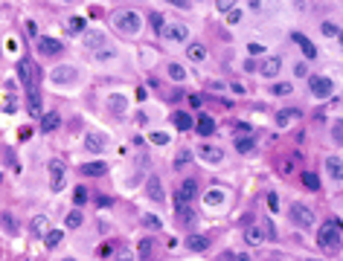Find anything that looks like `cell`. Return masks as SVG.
Returning <instances> with one entry per match:
<instances>
[{
	"mask_svg": "<svg viewBox=\"0 0 343 261\" xmlns=\"http://www.w3.org/2000/svg\"><path fill=\"white\" fill-rule=\"evenodd\" d=\"M17 137H20V139H29V137H32V128H20V134H17Z\"/></svg>",
	"mask_w": 343,
	"mask_h": 261,
	"instance_id": "56",
	"label": "cell"
},
{
	"mask_svg": "<svg viewBox=\"0 0 343 261\" xmlns=\"http://www.w3.org/2000/svg\"><path fill=\"white\" fill-rule=\"evenodd\" d=\"M253 139H247V137H242V139H236V151H242V154H253Z\"/></svg>",
	"mask_w": 343,
	"mask_h": 261,
	"instance_id": "36",
	"label": "cell"
},
{
	"mask_svg": "<svg viewBox=\"0 0 343 261\" xmlns=\"http://www.w3.org/2000/svg\"><path fill=\"white\" fill-rule=\"evenodd\" d=\"M114 261H134V250L131 247H116L114 250Z\"/></svg>",
	"mask_w": 343,
	"mask_h": 261,
	"instance_id": "35",
	"label": "cell"
},
{
	"mask_svg": "<svg viewBox=\"0 0 343 261\" xmlns=\"http://www.w3.org/2000/svg\"><path fill=\"white\" fill-rule=\"evenodd\" d=\"M47 224H49V221H47L44 215H35V218H32V230H35V232H49Z\"/></svg>",
	"mask_w": 343,
	"mask_h": 261,
	"instance_id": "39",
	"label": "cell"
},
{
	"mask_svg": "<svg viewBox=\"0 0 343 261\" xmlns=\"http://www.w3.org/2000/svg\"><path fill=\"white\" fill-rule=\"evenodd\" d=\"M186 58L195 61V64L207 61V46H204V44H189V46H186Z\"/></svg>",
	"mask_w": 343,
	"mask_h": 261,
	"instance_id": "23",
	"label": "cell"
},
{
	"mask_svg": "<svg viewBox=\"0 0 343 261\" xmlns=\"http://www.w3.org/2000/svg\"><path fill=\"white\" fill-rule=\"evenodd\" d=\"M268 209H271V212H279V198H277L274 192L268 195Z\"/></svg>",
	"mask_w": 343,
	"mask_h": 261,
	"instance_id": "48",
	"label": "cell"
},
{
	"mask_svg": "<svg viewBox=\"0 0 343 261\" xmlns=\"http://www.w3.org/2000/svg\"><path fill=\"white\" fill-rule=\"evenodd\" d=\"M215 9H218V12H224V15H227V12H230V9H236V0H215Z\"/></svg>",
	"mask_w": 343,
	"mask_h": 261,
	"instance_id": "43",
	"label": "cell"
},
{
	"mask_svg": "<svg viewBox=\"0 0 343 261\" xmlns=\"http://www.w3.org/2000/svg\"><path fill=\"white\" fill-rule=\"evenodd\" d=\"M338 41H341V44H343V29H341V35H338Z\"/></svg>",
	"mask_w": 343,
	"mask_h": 261,
	"instance_id": "58",
	"label": "cell"
},
{
	"mask_svg": "<svg viewBox=\"0 0 343 261\" xmlns=\"http://www.w3.org/2000/svg\"><path fill=\"white\" fill-rule=\"evenodd\" d=\"M49 78H52L55 84H73V81L79 78V70L70 67V64H61V67H55V70L49 73Z\"/></svg>",
	"mask_w": 343,
	"mask_h": 261,
	"instance_id": "11",
	"label": "cell"
},
{
	"mask_svg": "<svg viewBox=\"0 0 343 261\" xmlns=\"http://www.w3.org/2000/svg\"><path fill=\"white\" fill-rule=\"evenodd\" d=\"M61 238H64V232H61V230H49V232H47V238H44V244H47V250H52V247H58V244H61Z\"/></svg>",
	"mask_w": 343,
	"mask_h": 261,
	"instance_id": "31",
	"label": "cell"
},
{
	"mask_svg": "<svg viewBox=\"0 0 343 261\" xmlns=\"http://www.w3.org/2000/svg\"><path fill=\"white\" fill-rule=\"evenodd\" d=\"M108 107H111L116 116H125V110H128V99H125V96H119V93H114V96L108 99Z\"/></svg>",
	"mask_w": 343,
	"mask_h": 261,
	"instance_id": "24",
	"label": "cell"
},
{
	"mask_svg": "<svg viewBox=\"0 0 343 261\" xmlns=\"http://www.w3.org/2000/svg\"><path fill=\"white\" fill-rule=\"evenodd\" d=\"M279 67H282V61H279V58H265V64L259 67V73H262L265 78H274V76L279 73Z\"/></svg>",
	"mask_w": 343,
	"mask_h": 261,
	"instance_id": "26",
	"label": "cell"
},
{
	"mask_svg": "<svg viewBox=\"0 0 343 261\" xmlns=\"http://www.w3.org/2000/svg\"><path fill=\"white\" fill-rule=\"evenodd\" d=\"M172 122H175L178 131H192V128H195V119H192L189 113H183V110H178V113L172 116Z\"/></svg>",
	"mask_w": 343,
	"mask_h": 261,
	"instance_id": "25",
	"label": "cell"
},
{
	"mask_svg": "<svg viewBox=\"0 0 343 261\" xmlns=\"http://www.w3.org/2000/svg\"><path fill=\"white\" fill-rule=\"evenodd\" d=\"M84 46L93 52H102V49H108V41L102 32H84Z\"/></svg>",
	"mask_w": 343,
	"mask_h": 261,
	"instance_id": "15",
	"label": "cell"
},
{
	"mask_svg": "<svg viewBox=\"0 0 343 261\" xmlns=\"http://www.w3.org/2000/svg\"><path fill=\"white\" fill-rule=\"evenodd\" d=\"M163 35H166L169 41H186V38H189V26H186V23H169V26L163 29Z\"/></svg>",
	"mask_w": 343,
	"mask_h": 261,
	"instance_id": "14",
	"label": "cell"
},
{
	"mask_svg": "<svg viewBox=\"0 0 343 261\" xmlns=\"http://www.w3.org/2000/svg\"><path fill=\"white\" fill-rule=\"evenodd\" d=\"M61 125V116L55 113V110H47L44 116H41V134H49V131H55Z\"/></svg>",
	"mask_w": 343,
	"mask_h": 261,
	"instance_id": "21",
	"label": "cell"
},
{
	"mask_svg": "<svg viewBox=\"0 0 343 261\" xmlns=\"http://www.w3.org/2000/svg\"><path fill=\"white\" fill-rule=\"evenodd\" d=\"M326 174L332 177V180H343V160L341 157H326Z\"/></svg>",
	"mask_w": 343,
	"mask_h": 261,
	"instance_id": "20",
	"label": "cell"
},
{
	"mask_svg": "<svg viewBox=\"0 0 343 261\" xmlns=\"http://www.w3.org/2000/svg\"><path fill=\"white\" fill-rule=\"evenodd\" d=\"M189 160H192V157H189V151H180V154L175 157V169H183V166H186Z\"/></svg>",
	"mask_w": 343,
	"mask_h": 261,
	"instance_id": "45",
	"label": "cell"
},
{
	"mask_svg": "<svg viewBox=\"0 0 343 261\" xmlns=\"http://www.w3.org/2000/svg\"><path fill=\"white\" fill-rule=\"evenodd\" d=\"M82 29H84V20L82 17H73L70 20V32H82Z\"/></svg>",
	"mask_w": 343,
	"mask_h": 261,
	"instance_id": "49",
	"label": "cell"
},
{
	"mask_svg": "<svg viewBox=\"0 0 343 261\" xmlns=\"http://www.w3.org/2000/svg\"><path fill=\"white\" fill-rule=\"evenodd\" d=\"M195 131H198L201 137H212V134H215V122H212V116L201 113V116L195 119Z\"/></svg>",
	"mask_w": 343,
	"mask_h": 261,
	"instance_id": "18",
	"label": "cell"
},
{
	"mask_svg": "<svg viewBox=\"0 0 343 261\" xmlns=\"http://www.w3.org/2000/svg\"><path fill=\"white\" fill-rule=\"evenodd\" d=\"M271 93H277V96H291V93H294V84H288V81H277V84L271 87Z\"/></svg>",
	"mask_w": 343,
	"mask_h": 261,
	"instance_id": "34",
	"label": "cell"
},
{
	"mask_svg": "<svg viewBox=\"0 0 343 261\" xmlns=\"http://www.w3.org/2000/svg\"><path fill=\"white\" fill-rule=\"evenodd\" d=\"M271 235H277V230L262 227V224H250V227L245 230V241H247V247H262Z\"/></svg>",
	"mask_w": 343,
	"mask_h": 261,
	"instance_id": "3",
	"label": "cell"
},
{
	"mask_svg": "<svg viewBox=\"0 0 343 261\" xmlns=\"http://www.w3.org/2000/svg\"><path fill=\"white\" fill-rule=\"evenodd\" d=\"M262 52H265L262 44H247V55H262Z\"/></svg>",
	"mask_w": 343,
	"mask_h": 261,
	"instance_id": "50",
	"label": "cell"
},
{
	"mask_svg": "<svg viewBox=\"0 0 343 261\" xmlns=\"http://www.w3.org/2000/svg\"><path fill=\"white\" fill-rule=\"evenodd\" d=\"M82 174H84V177H102V174H108V163H102V160L84 163V166H82Z\"/></svg>",
	"mask_w": 343,
	"mask_h": 261,
	"instance_id": "19",
	"label": "cell"
},
{
	"mask_svg": "<svg viewBox=\"0 0 343 261\" xmlns=\"http://www.w3.org/2000/svg\"><path fill=\"white\" fill-rule=\"evenodd\" d=\"M148 20H151V29H154V32H163V29H166V20H163V15H160V12H151V17H148Z\"/></svg>",
	"mask_w": 343,
	"mask_h": 261,
	"instance_id": "37",
	"label": "cell"
},
{
	"mask_svg": "<svg viewBox=\"0 0 343 261\" xmlns=\"http://www.w3.org/2000/svg\"><path fill=\"white\" fill-rule=\"evenodd\" d=\"M143 227L146 230H160V218L157 215H143Z\"/></svg>",
	"mask_w": 343,
	"mask_h": 261,
	"instance_id": "42",
	"label": "cell"
},
{
	"mask_svg": "<svg viewBox=\"0 0 343 261\" xmlns=\"http://www.w3.org/2000/svg\"><path fill=\"white\" fill-rule=\"evenodd\" d=\"M114 55H116L114 49H102V52H96V58H99V61H114Z\"/></svg>",
	"mask_w": 343,
	"mask_h": 261,
	"instance_id": "51",
	"label": "cell"
},
{
	"mask_svg": "<svg viewBox=\"0 0 343 261\" xmlns=\"http://www.w3.org/2000/svg\"><path fill=\"white\" fill-rule=\"evenodd\" d=\"M26 110H29V116H35V119H41V116H44V102H41L38 84L26 87Z\"/></svg>",
	"mask_w": 343,
	"mask_h": 261,
	"instance_id": "9",
	"label": "cell"
},
{
	"mask_svg": "<svg viewBox=\"0 0 343 261\" xmlns=\"http://www.w3.org/2000/svg\"><path fill=\"white\" fill-rule=\"evenodd\" d=\"M166 3H172V6H178V9H189V6H192V0H166Z\"/></svg>",
	"mask_w": 343,
	"mask_h": 261,
	"instance_id": "53",
	"label": "cell"
},
{
	"mask_svg": "<svg viewBox=\"0 0 343 261\" xmlns=\"http://www.w3.org/2000/svg\"><path fill=\"white\" fill-rule=\"evenodd\" d=\"M195 195H198V180H195V177H186V180L178 186L175 206H178V203H192V200H195Z\"/></svg>",
	"mask_w": 343,
	"mask_h": 261,
	"instance_id": "8",
	"label": "cell"
},
{
	"mask_svg": "<svg viewBox=\"0 0 343 261\" xmlns=\"http://www.w3.org/2000/svg\"><path fill=\"white\" fill-rule=\"evenodd\" d=\"M61 3H76V0H61Z\"/></svg>",
	"mask_w": 343,
	"mask_h": 261,
	"instance_id": "59",
	"label": "cell"
},
{
	"mask_svg": "<svg viewBox=\"0 0 343 261\" xmlns=\"http://www.w3.org/2000/svg\"><path fill=\"white\" fill-rule=\"evenodd\" d=\"M47 171H49V189H52V192H61V186H64V171H67L64 160L52 157V160L47 163Z\"/></svg>",
	"mask_w": 343,
	"mask_h": 261,
	"instance_id": "4",
	"label": "cell"
},
{
	"mask_svg": "<svg viewBox=\"0 0 343 261\" xmlns=\"http://www.w3.org/2000/svg\"><path fill=\"white\" fill-rule=\"evenodd\" d=\"M183 247L192 250V253H204V250L210 247V238H207V235H189V238L183 241Z\"/></svg>",
	"mask_w": 343,
	"mask_h": 261,
	"instance_id": "22",
	"label": "cell"
},
{
	"mask_svg": "<svg viewBox=\"0 0 343 261\" xmlns=\"http://www.w3.org/2000/svg\"><path fill=\"white\" fill-rule=\"evenodd\" d=\"M230 87H233V93H239V96H242V93H245V84H239V81H233V84H230Z\"/></svg>",
	"mask_w": 343,
	"mask_h": 261,
	"instance_id": "55",
	"label": "cell"
},
{
	"mask_svg": "<svg viewBox=\"0 0 343 261\" xmlns=\"http://www.w3.org/2000/svg\"><path fill=\"white\" fill-rule=\"evenodd\" d=\"M137 253H140V259H151V253H154V241H151V238H143L140 247H137Z\"/></svg>",
	"mask_w": 343,
	"mask_h": 261,
	"instance_id": "32",
	"label": "cell"
},
{
	"mask_svg": "<svg viewBox=\"0 0 343 261\" xmlns=\"http://www.w3.org/2000/svg\"><path fill=\"white\" fill-rule=\"evenodd\" d=\"M114 23H116V29L125 32V35H137V32L143 29V17H140L134 9H116V12H114Z\"/></svg>",
	"mask_w": 343,
	"mask_h": 261,
	"instance_id": "2",
	"label": "cell"
},
{
	"mask_svg": "<svg viewBox=\"0 0 343 261\" xmlns=\"http://www.w3.org/2000/svg\"><path fill=\"white\" fill-rule=\"evenodd\" d=\"M291 221H294L300 230H311V227H314V212H311L306 203H294V206H291Z\"/></svg>",
	"mask_w": 343,
	"mask_h": 261,
	"instance_id": "5",
	"label": "cell"
},
{
	"mask_svg": "<svg viewBox=\"0 0 343 261\" xmlns=\"http://www.w3.org/2000/svg\"><path fill=\"white\" fill-rule=\"evenodd\" d=\"M189 105L192 107H201V96H189Z\"/></svg>",
	"mask_w": 343,
	"mask_h": 261,
	"instance_id": "57",
	"label": "cell"
},
{
	"mask_svg": "<svg viewBox=\"0 0 343 261\" xmlns=\"http://www.w3.org/2000/svg\"><path fill=\"white\" fill-rule=\"evenodd\" d=\"M306 261H317V259H306Z\"/></svg>",
	"mask_w": 343,
	"mask_h": 261,
	"instance_id": "61",
	"label": "cell"
},
{
	"mask_svg": "<svg viewBox=\"0 0 343 261\" xmlns=\"http://www.w3.org/2000/svg\"><path fill=\"white\" fill-rule=\"evenodd\" d=\"M242 20V9H230L227 12V23H239Z\"/></svg>",
	"mask_w": 343,
	"mask_h": 261,
	"instance_id": "47",
	"label": "cell"
},
{
	"mask_svg": "<svg viewBox=\"0 0 343 261\" xmlns=\"http://www.w3.org/2000/svg\"><path fill=\"white\" fill-rule=\"evenodd\" d=\"M300 180H303V186H306L309 192H320V177H317L314 171H303Z\"/></svg>",
	"mask_w": 343,
	"mask_h": 261,
	"instance_id": "28",
	"label": "cell"
},
{
	"mask_svg": "<svg viewBox=\"0 0 343 261\" xmlns=\"http://www.w3.org/2000/svg\"><path fill=\"white\" fill-rule=\"evenodd\" d=\"M294 73H297L300 78H306V76H309V64H306V61H297V64H294Z\"/></svg>",
	"mask_w": 343,
	"mask_h": 261,
	"instance_id": "46",
	"label": "cell"
},
{
	"mask_svg": "<svg viewBox=\"0 0 343 261\" xmlns=\"http://www.w3.org/2000/svg\"><path fill=\"white\" fill-rule=\"evenodd\" d=\"M84 148H87V154H102V151H105V134L90 131V134L84 137Z\"/></svg>",
	"mask_w": 343,
	"mask_h": 261,
	"instance_id": "13",
	"label": "cell"
},
{
	"mask_svg": "<svg viewBox=\"0 0 343 261\" xmlns=\"http://www.w3.org/2000/svg\"><path fill=\"white\" fill-rule=\"evenodd\" d=\"M73 203H76V206H84V203H87V189H84V186H76V192H73Z\"/></svg>",
	"mask_w": 343,
	"mask_h": 261,
	"instance_id": "38",
	"label": "cell"
},
{
	"mask_svg": "<svg viewBox=\"0 0 343 261\" xmlns=\"http://www.w3.org/2000/svg\"><path fill=\"white\" fill-rule=\"evenodd\" d=\"M146 192H148V200H154V203H163V198H166V192H163V183H160L157 177H148V183H146Z\"/></svg>",
	"mask_w": 343,
	"mask_h": 261,
	"instance_id": "17",
	"label": "cell"
},
{
	"mask_svg": "<svg viewBox=\"0 0 343 261\" xmlns=\"http://www.w3.org/2000/svg\"><path fill=\"white\" fill-rule=\"evenodd\" d=\"M320 29H323V35H329V38H335V35H341V29H338L335 23H329V20H326V23H323Z\"/></svg>",
	"mask_w": 343,
	"mask_h": 261,
	"instance_id": "44",
	"label": "cell"
},
{
	"mask_svg": "<svg viewBox=\"0 0 343 261\" xmlns=\"http://www.w3.org/2000/svg\"><path fill=\"white\" fill-rule=\"evenodd\" d=\"M294 116H300V110H297V107H282V110H277V116H274V119H277V125H279V128H285Z\"/></svg>",
	"mask_w": 343,
	"mask_h": 261,
	"instance_id": "27",
	"label": "cell"
},
{
	"mask_svg": "<svg viewBox=\"0 0 343 261\" xmlns=\"http://www.w3.org/2000/svg\"><path fill=\"white\" fill-rule=\"evenodd\" d=\"M341 230H343L341 221H338V218H329V221L320 227V232H317V244H320L326 253H338V250H341V244H343Z\"/></svg>",
	"mask_w": 343,
	"mask_h": 261,
	"instance_id": "1",
	"label": "cell"
},
{
	"mask_svg": "<svg viewBox=\"0 0 343 261\" xmlns=\"http://www.w3.org/2000/svg\"><path fill=\"white\" fill-rule=\"evenodd\" d=\"M64 261H76V259H64Z\"/></svg>",
	"mask_w": 343,
	"mask_h": 261,
	"instance_id": "60",
	"label": "cell"
},
{
	"mask_svg": "<svg viewBox=\"0 0 343 261\" xmlns=\"http://www.w3.org/2000/svg\"><path fill=\"white\" fill-rule=\"evenodd\" d=\"M198 157L204 160V163H221L224 160V151L218 148V145H210V142H201V148H198Z\"/></svg>",
	"mask_w": 343,
	"mask_h": 261,
	"instance_id": "12",
	"label": "cell"
},
{
	"mask_svg": "<svg viewBox=\"0 0 343 261\" xmlns=\"http://www.w3.org/2000/svg\"><path fill=\"white\" fill-rule=\"evenodd\" d=\"M0 224H3V230H6L9 235H15V232H17V227H15V221H12V215H0Z\"/></svg>",
	"mask_w": 343,
	"mask_h": 261,
	"instance_id": "41",
	"label": "cell"
},
{
	"mask_svg": "<svg viewBox=\"0 0 343 261\" xmlns=\"http://www.w3.org/2000/svg\"><path fill=\"white\" fill-rule=\"evenodd\" d=\"M148 139H151L154 145H169V134H160V131H151Z\"/></svg>",
	"mask_w": 343,
	"mask_h": 261,
	"instance_id": "40",
	"label": "cell"
},
{
	"mask_svg": "<svg viewBox=\"0 0 343 261\" xmlns=\"http://www.w3.org/2000/svg\"><path fill=\"white\" fill-rule=\"evenodd\" d=\"M291 38H294V44H297V46L303 49V55H306L309 61H311V58H317V46H314V44H311V41H309V38H306L303 32H294Z\"/></svg>",
	"mask_w": 343,
	"mask_h": 261,
	"instance_id": "16",
	"label": "cell"
},
{
	"mask_svg": "<svg viewBox=\"0 0 343 261\" xmlns=\"http://www.w3.org/2000/svg\"><path fill=\"white\" fill-rule=\"evenodd\" d=\"M64 224H67V230H79V227L84 224V218H82V212H79V209H73V212L64 218Z\"/></svg>",
	"mask_w": 343,
	"mask_h": 261,
	"instance_id": "30",
	"label": "cell"
},
{
	"mask_svg": "<svg viewBox=\"0 0 343 261\" xmlns=\"http://www.w3.org/2000/svg\"><path fill=\"white\" fill-rule=\"evenodd\" d=\"M169 78H172V81H178V84H180V81H183V78H186V70H183V67H180V64H169Z\"/></svg>",
	"mask_w": 343,
	"mask_h": 261,
	"instance_id": "33",
	"label": "cell"
},
{
	"mask_svg": "<svg viewBox=\"0 0 343 261\" xmlns=\"http://www.w3.org/2000/svg\"><path fill=\"white\" fill-rule=\"evenodd\" d=\"M38 52L41 55H47V58H55V55H61L64 52V44L58 41V38H49V35H38Z\"/></svg>",
	"mask_w": 343,
	"mask_h": 261,
	"instance_id": "6",
	"label": "cell"
},
{
	"mask_svg": "<svg viewBox=\"0 0 343 261\" xmlns=\"http://www.w3.org/2000/svg\"><path fill=\"white\" fill-rule=\"evenodd\" d=\"M3 110H6V113H15V110H17L15 99H6V102H3Z\"/></svg>",
	"mask_w": 343,
	"mask_h": 261,
	"instance_id": "52",
	"label": "cell"
},
{
	"mask_svg": "<svg viewBox=\"0 0 343 261\" xmlns=\"http://www.w3.org/2000/svg\"><path fill=\"white\" fill-rule=\"evenodd\" d=\"M224 200H227V195H224L221 189H210V192L204 195V203H207V206H221Z\"/></svg>",
	"mask_w": 343,
	"mask_h": 261,
	"instance_id": "29",
	"label": "cell"
},
{
	"mask_svg": "<svg viewBox=\"0 0 343 261\" xmlns=\"http://www.w3.org/2000/svg\"><path fill=\"white\" fill-rule=\"evenodd\" d=\"M26 29H29V35H32V38H38V26H35V23H32V20H29V23H26Z\"/></svg>",
	"mask_w": 343,
	"mask_h": 261,
	"instance_id": "54",
	"label": "cell"
},
{
	"mask_svg": "<svg viewBox=\"0 0 343 261\" xmlns=\"http://www.w3.org/2000/svg\"><path fill=\"white\" fill-rule=\"evenodd\" d=\"M175 218H178V224L186 227V230H192V227L198 224V212H195L189 203H178V206H175Z\"/></svg>",
	"mask_w": 343,
	"mask_h": 261,
	"instance_id": "10",
	"label": "cell"
},
{
	"mask_svg": "<svg viewBox=\"0 0 343 261\" xmlns=\"http://www.w3.org/2000/svg\"><path fill=\"white\" fill-rule=\"evenodd\" d=\"M309 84H311V96L314 99H329L332 96V87H335L329 76H311Z\"/></svg>",
	"mask_w": 343,
	"mask_h": 261,
	"instance_id": "7",
	"label": "cell"
}]
</instances>
